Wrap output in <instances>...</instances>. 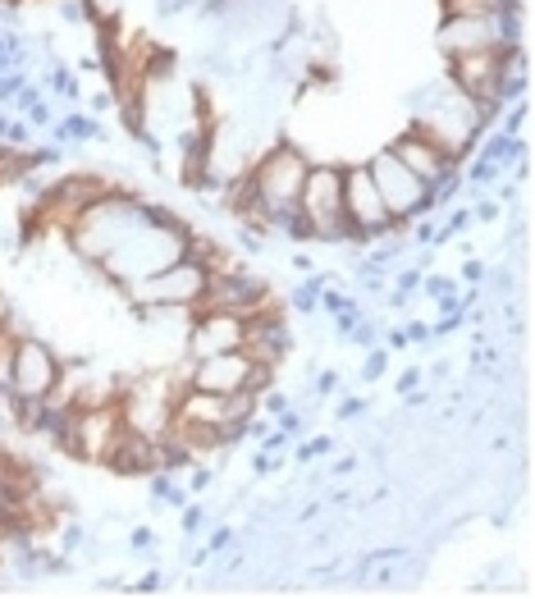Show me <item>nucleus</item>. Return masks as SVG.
<instances>
[{"mask_svg":"<svg viewBox=\"0 0 535 599\" xmlns=\"http://www.w3.org/2000/svg\"><path fill=\"white\" fill-rule=\"evenodd\" d=\"M307 165H311L307 151L293 147V142H275V147H266L247 165V179H252V192H257V201H261L266 229H275L288 210H298V192H302Z\"/></svg>","mask_w":535,"mask_h":599,"instance_id":"nucleus-1","label":"nucleus"},{"mask_svg":"<svg viewBox=\"0 0 535 599\" xmlns=\"http://www.w3.org/2000/svg\"><path fill=\"white\" fill-rule=\"evenodd\" d=\"M298 210L311 225V243H343V165L339 160H311L302 192H298Z\"/></svg>","mask_w":535,"mask_h":599,"instance_id":"nucleus-2","label":"nucleus"},{"mask_svg":"<svg viewBox=\"0 0 535 599\" xmlns=\"http://www.w3.org/2000/svg\"><path fill=\"white\" fill-rule=\"evenodd\" d=\"M527 9H508V14H453L440 18L435 28V42H440L444 60L449 55H466V51H485V46H522L527 42Z\"/></svg>","mask_w":535,"mask_h":599,"instance_id":"nucleus-3","label":"nucleus"},{"mask_svg":"<svg viewBox=\"0 0 535 599\" xmlns=\"http://www.w3.org/2000/svg\"><path fill=\"white\" fill-rule=\"evenodd\" d=\"M206 284H211V270L197 266V261H188V256H179L165 270L138 279V284L129 288V297L138 307H151V312H192V307L201 302V293H206Z\"/></svg>","mask_w":535,"mask_h":599,"instance_id":"nucleus-4","label":"nucleus"},{"mask_svg":"<svg viewBox=\"0 0 535 599\" xmlns=\"http://www.w3.org/2000/svg\"><path fill=\"white\" fill-rule=\"evenodd\" d=\"M366 174H371L375 192H380L389 220H407L412 225L416 215H435V201H430V188H425L421 179H416L412 170L403 165V160L394 156L389 147L371 151V160H366Z\"/></svg>","mask_w":535,"mask_h":599,"instance_id":"nucleus-5","label":"nucleus"},{"mask_svg":"<svg viewBox=\"0 0 535 599\" xmlns=\"http://www.w3.org/2000/svg\"><path fill=\"white\" fill-rule=\"evenodd\" d=\"M64 375V362L46 339L14 330V362H9V393L23 398H51Z\"/></svg>","mask_w":535,"mask_h":599,"instance_id":"nucleus-6","label":"nucleus"},{"mask_svg":"<svg viewBox=\"0 0 535 599\" xmlns=\"http://www.w3.org/2000/svg\"><path fill=\"white\" fill-rule=\"evenodd\" d=\"M343 215L353 220L357 229H366L371 234V243H380V238H403L407 220H389L380 192H375L371 174H366V160H353V165H343Z\"/></svg>","mask_w":535,"mask_h":599,"instance_id":"nucleus-7","label":"nucleus"},{"mask_svg":"<svg viewBox=\"0 0 535 599\" xmlns=\"http://www.w3.org/2000/svg\"><path fill=\"white\" fill-rule=\"evenodd\" d=\"M389 151H394L398 160H403L407 170L416 174V179L430 188L435 179H444L449 170H458V160H453V151L444 147V142H435L430 138V129H425L421 119H407L403 129L389 138Z\"/></svg>","mask_w":535,"mask_h":599,"instance_id":"nucleus-8","label":"nucleus"},{"mask_svg":"<svg viewBox=\"0 0 535 599\" xmlns=\"http://www.w3.org/2000/svg\"><path fill=\"white\" fill-rule=\"evenodd\" d=\"M288 348H293V334H288V321H284V307L270 297L266 307L242 316V352L261 366H284Z\"/></svg>","mask_w":535,"mask_h":599,"instance_id":"nucleus-9","label":"nucleus"},{"mask_svg":"<svg viewBox=\"0 0 535 599\" xmlns=\"http://www.w3.org/2000/svg\"><path fill=\"white\" fill-rule=\"evenodd\" d=\"M270 297H275V293H270L266 279L247 275L242 266H229V270H220V275H211V284H206V293H201L197 307H216V312L247 316V312H257V307H266ZM197 307H192V312H197Z\"/></svg>","mask_w":535,"mask_h":599,"instance_id":"nucleus-10","label":"nucleus"},{"mask_svg":"<svg viewBox=\"0 0 535 599\" xmlns=\"http://www.w3.org/2000/svg\"><path fill=\"white\" fill-rule=\"evenodd\" d=\"M233 348H242V316L238 312H216V307L188 312V362L233 352Z\"/></svg>","mask_w":535,"mask_h":599,"instance_id":"nucleus-11","label":"nucleus"},{"mask_svg":"<svg viewBox=\"0 0 535 599\" xmlns=\"http://www.w3.org/2000/svg\"><path fill=\"white\" fill-rule=\"evenodd\" d=\"M119 430H124L119 403L78 412V430H74V453H69V458H78V462H101L105 453H110V444L119 439Z\"/></svg>","mask_w":535,"mask_h":599,"instance_id":"nucleus-12","label":"nucleus"},{"mask_svg":"<svg viewBox=\"0 0 535 599\" xmlns=\"http://www.w3.org/2000/svg\"><path fill=\"white\" fill-rule=\"evenodd\" d=\"M247 366L252 357L242 348L233 352H216V357H197L188 362V389H201V393H238L242 380H247Z\"/></svg>","mask_w":535,"mask_h":599,"instance_id":"nucleus-13","label":"nucleus"},{"mask_svg":"<svg viewBox=\"0 0 535 599\" xmlns=\"http://www.w3.org/2000/svg\"><path fill=\"white\" fill-rule=\"evenodd\" d=\"M155 439H160V434H155ZM155 439L124 426L119 439L110 444V453L101 458V467L114 471V476H142L147 480L151 471H160V449H155Z\"/></svg>","mask_w":535,"mask_h":599,"instance_id":"nucleus-14","label":"nucleus"},{"mask_svg":"<svg viewBox=\"0 0 535 599\" xmlns=\"http://www.w3.org/2000/svg\"><path fill=\"white\" fill-rule=\"evenodd\" d=\"M476 156L490 160V165H499L503 174H508V165H517V160L527 156V138H512V133L490 129V133L481 138V147H476Z\"/></svg>","mask_w":535,"mask_h":599,"instance_id":"nucleus-15","label":"nucleus"},{"mask_svg":"<svg viewBox=\"0 0 535 599\" xmlns=\"http://www.w3.org/2000/svg\"><path fill=\"white\" fill-rule=\"evenodd\" d=\"M51 133H55V142H105V124L96 119V114H78V110H69L64 119H55L51 124Z\"/></svg>","mask_w":535,"mask_h":599,"instance_id":"nucleus-16","label":"nucleus"},{"mask_svg":"<svg viewBox=\"0 0 535 599\" xmlns=\"http://www.w3.org/2000/svg\"><path fill=\"white\" fill-rule=\"evenodd\" d=\"M508 9H527V0H440V18H453V14H508Z\"/></svg>","mask_w":535,"mask_h":599,"instance_id":"nucleus-17","label":"nucleus"},{"mask_svg":"<svg viewBox=\"0 0 535 599\" xmlns=\"http://www.w3.org/2000/svg\"><path fill=\"white\" fill-rule=\"evenodd\" d=\"M155 449H160V471H174V476H179V471H188L192 462H197V453H192L179 434H170V430L155 439Z\"/></svg>","mask_w":535,"mask_h":599,"instance_id":"nucleus-18","label":"nucleus"},{"mask_svg":"<svg viewBox=\"0 0 535 599\" xmlns=\"http://www.w3.org/2000/svg\"><path fill=\"white\" fill-rule=\"evenodd\" d=\"M325 453H334V434H311L307 444H298L288 458L298 462V467H307V462H316V458H325Z\"/></svg>","mask_w":535,"mask_h":599,"instance_id":"nucleus-19","label":"nucleus"},{"mask_svg":"<svg viewBox=\"0 0 535 599\" xmlns=\"http://www.w3.org/2000/svg\"><path fill=\"white\" fill-rule=\"evenodd\" d=\"M275 384H279V371H275V366L252 362V366H247V380H242V393H257V398H261V393L275 389Z\"/></svg>","mask_w":535,"mask_h":599,"instance_id":"nucleus-20","label":"nucleus"},{"mask_svg":"<svg viewBox=\"0 0 535 599\" xmlns=\"http://www.w3.org/2000/svg\"><path fill=\"white\" fill-rule=\"evenodd\" d=\"M503 110H508V114H503L494 129H499V133H512V138H522V129H527V119H531V105H527V101H512V105H503Z\"/></svg>","mask_w":535,"mask_h":599,"instance_id":"nucleus-21","label":"nucleus"},{"mask_svg":"<svg viewBox=\"0 0 535 599\" xmlns=\"http://www.w3.org/2000/svg\"><path fill=\"white\" fill-rule=\"evenodd\" d=\"M384 371H389V348H384V343L366 348V357H362V380H380Z\"/></svg>","mask_w":535,"mask_h":599,"instance_id":"nucleus-22","label":"nucleus"},{"mask_svg":"<svg viewBox=\"0 0 535 599\" xmlns=\"http://www.w3.org/2000/svg\"><path fill=\"white\" fill-rule=\"evenodd\" d=\"M458 288L462 284L453 275H421V297H430V302H435V297H444V293H458Z\"/></svg>","mask_w":535,"mask_h":599,"instance_id":"nucleus-23","label":"nucleus"},{"mask_svg":"<svg viewBox=\"0 0 535 599\" xmlns=\"http://www.w3.org/2000/svg\"><path fill=\"white\" fill-rule=\"evenodd\" d=\"M206 521H211V517H206V508H201V504H192V499L179 508V530H183V535H197V530L206 526Z\"/></svg>","mask_w":535,"mask_h":599,"instance_id":"nucleus-24","label":"nucleus"},{"mask_svg":"<svg viewBox=\"0 0 535 599\" xmlns=\"http://www.w3.org/2000/svg\"><path fill=\"white\" fill-rule=\"evenodd\" d=\"M284 462H288V453L257 449V458H252V476H275V471H284Z\"/></svg>","mask_w":535,"mask_h":599,"instance_id":"nucleus-25","label":"nucleus"},{"mask_svg":"<svg viewBox=\"0 0 535 599\" xmlns=\"http://www.w3.org/2000/svg\"><path fill=\"white\" fill-rule=\"evenodd\" d=\"M183 476H188V494H201V490L216 480V471H211V462H192Z\"/></svg>","mask_w":535,"mask_h":599,"instance_id":"nucleus-26","label":"nucleus"},{"mask_svg":"<svg viewBox=\"0 0 535 599\" xmlns=\"http://www.w3.org/2000/svg\"><path fill=\"white\" fill-rule=\"evenodd\" d=\"M51 87L64 96V101H78V96H83V87H78V78L69 69H51Z\"/></svg>","mask_w":535,"mask_h":599,"instance_id":"nucleus-27","label":"nucleus"},{"mask_svg":"<svg viewBox=\"0 0 535 599\" xmlns=\"http://www.w3.org/2000/svg\"><path fill=\"white\" fill-rule=\"evenodd\" d=\"M302 426H307V417H302V412L293 408V403H288V408H284V412H279V417H275V430L293 434V439H298V434H302Z\"/></svg>","mask_w":535,"mask_h":599,"instance_id":"nucleus-28","label":"nucleus"},{"mask_svg":"<svg viewBox=\"0 0 535 599\" xmlns=\"http://www.w3.org/2000/svg\"><path fill=\"white\" fill-rule=\"evenodd\" d=\"M421 275H425L421 266L398 270V275H394V293H407V297H412V293H421Z\"/></svg>","mask_w":535,"mask_h":599,"instance_id":"nucleus-29","label":"nucleus"},{"mask_svg":"<svg viewBox=\"0 0 535 599\" xmlns=\"http://www.w3.org/2000/svg\"><path fill=\"white\" fill-rule=\"evenodd\" d=\"M348 343H357V348H375V343H380V334H375L371 321H362V316H357V325L348 330Z\"/></svg>","mask_w":535,"mask_h":599,"instance_id":"nucleus-30","label":"nucleus"},{"mask_svg":"<svg viewBox=\"0 0 535 599\" xmlns=\"http://www.w3.org/2000/svg\"><path fill=\"white\" fill-rule=\"evenodd\" d=\"M229 545H233V526H216V530L206 535V545H201V549H206V554L216 558V554H225Z\"/></svg>","mask_w":535,"mask_h":599,"instance_id":"nucleus-31","label":"nucleus"},{"mask_svg":"<svg viewBox=\"0 0 535 599\" xmlns=\"http://www.w3.org/2000/svg\"><path fill=\"white\" fill-rule=\"evenodd\" d=\"M421 380H425V371H421V366H407V371H403V375H398V380H394V393H398V398H403V393L421 389Z\"/></svg>","mask_w":535,"mask_h":599,"instance_id":"nucleus-32","label":"nucleus"},{"mask_svg":"<svg viewBox=\"0 0 535 599\" xmlns=\"http://www.w3.org/2000/svg\"><path fill=\"white\" fill-rule=\"evenodd\" d=\"M311 393H316V398H329V393H339V371H320L316 380H311Z\"/></svg>","mask_w":535,"mask_h":599,"instance_id":"nucleus-33","label":"nucleus"},{"mask_svg":"<svg viewBox=\"0 0 535 599\" xmlns=\"http://www.w3.org/2000/svg\"><path fill=\"white\" fill-rule=\"evenodd\" d=\"M23 114H28V124H33V129H51V124H55V114H51V105H46V101L28 105Z\"/></svg>","mask_w":535,"mask_h":599,"instance_id":"nucleus-34","label":"nucleus"},{"mask_svg":"<svg viewBox=\"0 0 535 599\" xmlns=\"http://www.w3.org/2000/svg\"><path fill=\"white\" fill-rule=\"evenodd\" d=\"M87 105H92V114L101 119V114H110V110H114V92H110V87H101V92H92V96H87Z\"/></svg>","mask_w":535,"mask_h":599,"instance_id":"nucleus-35","label":"nucleus"},{"mask_svg":"<svg viewBox=\"0 0 535 599\" xmlns=\"http://www.w3.org/2000/svg\"><path fill=\"white\" fill-rule=\"evenodd\" d=\"M124 591H129V595H155V591H160V572H142L138 581L124 586Z\"/></svg>","mask_w":535,"mask_h":599,"instance_id":"nucleus-36","label":"nucleus"},{"mask_svg":"<svg viewBox=\"0 0 535 599\" xmlns=\"http://www.w3.org/2000/svg\"><path fill=\"white\" fill-rule=\"evenodd\" d=\"M362 412H366V398H339L334 417L339 421H353V417H362Z\"/></svg>","mask_w":535,"mask_h":599,"instance_id":"nucleus-37","label":"nucleus"},{"mask_svg":"<svg viewBox=\"0 0 535 599\" xmlns=\"http://www.w3.org/2000/svg\"><path fill=\"white\" fill-rule=\"evenodd\" d=\"M485 279V261L481 256H466L462 261V284H481Z\"/></svg>","mask_w":535,"mask_h":599,"instance_id":"nucleus-38","label":"nucleus"},{"mask_svg":"<svg viewBox=\"0 0 535 599\" xmlns=\"http://www.w3.org/2000/svg\"><path fill=\"white\" fill-rule=\"evenodd\" d=\"M129 545H133V549H142V554H147V549H155V530H151V526H133Z\"/></svg>","mask_w":535,"mask_h":599,"instance_id":"nucleus-39","label":"nucleus"},{"mask_svg":"<svg viewBox=\"0 0 535 599\" xmlns=\"http://www.w3.org/2000/svg\"><path fill=\"white\" fill-rule=\"evenodd\" d=\"M380 343L389 348V352H398V348H407V330H403V325H394V330L380 334Z\"/></svg>","mask_w":535,"mask_h":599,"instance_id":"nucleus-40","label":"nucleus"},{"mask_svg":"<svg viewBox=\"0 0 535 599\" xmlns=\"http://www.w3.org/2000/svg\"><path fill=\"white\" fill-rule=\"evenodd\" d=\"M471 215H476V220H499V215H503V201H476Z\"/></svg>","mask_w":535,"mask_h":599,"instance_id":"nucleus-41","label":"nucleus"},{"mask_svg":"<svg viewBox=\"0 0 535 599\" xmlns=\"http://www.w3.org/2000/svg\"><path fill=\"white\" fill-rule=\"evenodd\" d=\"M403 330H407V343H425V339H430V321H407Z\"/></svg>","mask_w":535,"mask_h":599,"instance_id":"nucleus-42","label":"nucleus"},{"mask_svg":"<svg viewBox=\"0 0 535 599\" xmlns=\"http://www.w3.org/2000/svg\"><path fill=\"white\" fill-rule=\"evenodd\" d=\"M353 467H357V458H339V462H334V467H329V471H334V476H348V471H353Z\"/></svg>","mask_w":535,"mask_h":599,"instance_id":"nucleus-43","label":"nucleus"},{"mask_svg":"<svg viewBox=\"0 0 535 599\" xmlns=\"http://www.w3.org/2000/svg\"><path fill=\"white\" fill-rule=\"evenodd\" d=\"M293 270H302V275H311V256H307V252H298V256H293Z\"/></svg>","mask_w":535,"mask_h":599,"instance_id":"nucleus-44","label":"nucleus"},{"mask_svg":"<svg viewBox=\"0 0 535 599\" xmlns=\"http://www.w3.org/2000/svg\"><path fill=\"white\" fill-rule=\"evenodd\" d=\"M78 540H83V530H78V526H69V530H64V549H74Z\"/></svg>","mask_w":535,"mask_h":599,"instance_id":"nucleus-45","label":"nucleus"},{"mask_svg":"<svg viewBox=\"0 0 535 599\" xmlns=\"http://www.w3.org/2000/svg\"><path fill=\"white\" fill-rule=\"evenodd\" d=\"M9 325H14V321H9V307H5V297H0V334H5Z\"/></svg>","mask_w":535,"mask_h":599,"instance_id":"nucleus-46","label":"nucleus"}]
</instances>
